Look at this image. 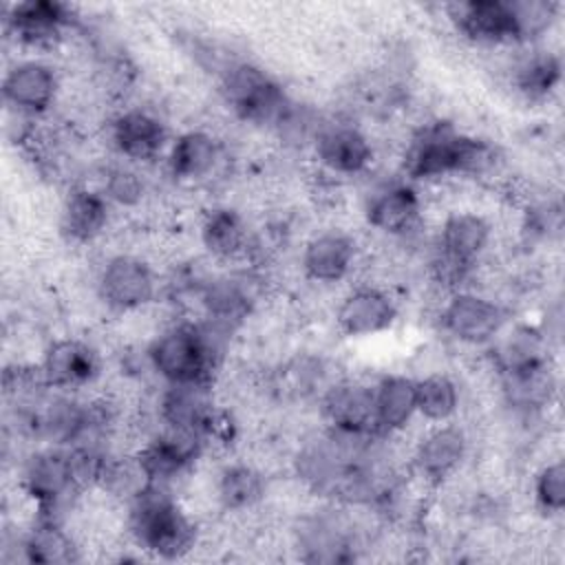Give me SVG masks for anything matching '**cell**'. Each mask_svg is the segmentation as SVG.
<instances>
[{
    "mask_svg": "<svg viewBox=\"0 0 565 565\" xmlns=\"http://www.w3.org/2000/svg\"><path fill=\"white\" fill-rule=\"evenodd\" d=\"M126 530L135 547L163 561L188 556L199 545V525L177 490L148 483L126 503Z\"/></svg>",
    "mask_w": 565,
    "mask_h": 565,
    "instance_id": "6da1fadb",
    "label": "cell"
},
{
    "mask_svg": "<svg viewBox=\"0 0 565 565\" xmlns=\"http://www.w3.org/2000/svg\"><path fill=\"white\" fill-rule=\"evenodd\" d=\"M218 95L236 119L274 132L294 104L285 86L258 64L230 60L218 73Z\"/></svg>",
    "mask_w": 565,
    "mask_h": 565,
    "instance_id": "7a4b0ae2",
    "label": "cell"
},
{
    "mask_svg": "<svg viewBox=\"0 0 565 565\" xmlns=\"http://www.w3.org/2000/svg\"><path fill=\"white\" fill-rule=\"evenodd\" d=\"M439 331L459 347L486 349L510 320L508 307L477 287L446 294L437 309Z\"/></svg>",
    "mask_w": 565,
    "mask_h": 565,
    "instance_id": "3957f363",
    "label": "cell"
},
{
    "mask_svg": "<svg viewBox=\"0 0 565 565\" xmlns=\"http://www.w3.org/2000/svg\"><path fill=\"white\" fill-rule=\"evenodd\" d=\"M20 486L35 505V516L66 521L73 501L84 494L73 477L68 448L38 446L26 455L20 468Z\"/></svg>",
    "mask_w": 565,
    "mask_h": 565,
    "instance_id": "277c9868",
    "label": "cell"
},
{
    "mask_svg": "<svg viewBox=\"0 0 565 565\" xmlns=\"http://www.w3.org/2000/svg\"><path fill=\"white\" fill-rule=\"evenodd\" d=\"M466 135L448 119L424 121L411 132L404 146L399 159L402 177L415 185L459 177Z\"/></svg>",
    "mask_w": 565,
    "mask_h": 565,
    "instance_id": "5b68a950",
    "label": "cell"
},
{
    "mask_svg": "<svg viewBox=\"0 0 565 565\" xmlns=\"http://www.w3.org/2000/svg\"><path fill=\"white\" fill-rule=\"evenodd\" d=\"M93 289L108 311L137 313L157 300L159 274L141 254L117 252L97 267Z\"/></svg>",
    "mask_w": 565,
    "mask_h": 565,
    "instance_id": "8992f818",
    "label": "cell"
},
{
    "mask_svg": "<svg viewBox=\"0 0 565 565\" xmlns=\"http://www.w3.org/2000/svg\"><path fill=\"white\" fill-rule=\"evenodd\" d=\"M501 404L521 424L545 422L558 399V371L552 355L494 373Z\"/></svg>",
    "mask_w": 565,
    "mask_h": 565,
    "instance_id": "52a82bcc",
    "label": "cell"
},
{
    "mask_svg": "<svg viewBox=\"0 0 565 565\" xmlns=\"http://www.w3.org/2000/svg\"><path fill=\"white\" fill-rule=\"evenodd\" d=\"M472 450V439L459 422L428 424L408 452V475L426 488H441L459 477Z\"/></svg>",
    "mask_w": 565,
    "mask_h": 565,
    "instance_id": "ba28073f",
    "label": "cell"
},
{
    "mask_svg": "<svg viewBox=\"0 0 565 565\" xmlns=\"http://www.w3.org/2000/svg\"><path fill=\"white\" fill-rule=\"evenodd\" d=\"M106 139L121 161L143 168L166 157L172 135L150 106H124L106 121Z\"/></svg>",
    "mask_w": 565,
    "mask_h": 565,
    "instance_id": "9c48e42d",
    "label": "cell"
},
{
    "mask_svg": "<svg viewBox=\"0 0 565 565\" xmlns=\"http://www.w3.org/2000/svg\"><path fill=\"white\" fill-rule=\"evenodd\" d=\"M366 225L388 238H415L424 223V199L415 183L393 177L375 183L364 199Z\"/></svg>",
    "mask_w": 565,
    "mask_h": 565,
    "instance_id": "30bf717a",
    "label": "cell"
},
{
    "mask_svg": "<svg viewBox=\"0 0 565 565\" xmlns=\"http://www.w3.org/2000/svg\"><path fill=\"white\" fill-rule=\"evenodd\" d=\"M309 152L324 174L340 179L362 177L375 161L369 132L351 119H324Z\"/></svg>",
    "mask_w": 565,
    "mask_h": 565,
    "instance_id": "8fae6325",
    "label": "cell"
},
{
    "mask_svg": "<svg viewBox=\"0 0 565 565\" xmlns=\"http://www.w3.org/2000/svg\"><path fill=\"white\" fill-rule=\"evenodd\" d=\"M11 38L33 51H55L71 33L79 31V18L73 7L51 0H29L11 7L7 15Z\"/></svg>",
    "mask_w": 565,
    "mask_h": 565,
    "instance_id": "7c38bea8",
    "label": "cell"
},
{
    "mask_svg": "<svg viewBox=\"0 0 565 565\" xmlns=\"http://www.w3.org/2000/svg\"><path fill=\"white\" fill-rule=\"evenodd\" d=\"M49 388L60 393H79L93 386L104 369L99 349L75 335L51 340L38 362Z\"/></svg>",
    "mask_w": 565,
    "mask_h": 565,
    "instance_id": "4fadbf2b",
    "label": "cell"
},
{
    "mask_svg": "<svg viewBox=\"0 0 565 565\" xmlns=\"http://www.w3.org/2000/svg\"><path fill=\"white\" fill-rule=\"evenodd\" d=\"M333 318L338 331L347 338H375L397 324L399 305L386 287L362 282L342 294Z\"/></svg>",
    "mask_w": 565,
    "mask_h": 565,
    "instance_id": "5bb4252c",
    "label": "cell"
},
{
    "mask_svg": "<svg viewBox=\"0 0 565 565\" xmlns=\"http://www.w3.org/2000/svg\"><path fill=\"white\" fill-rule=\"evenodd\" d=\"M62 90L60 71L40 57H24L9 66L2 77V99L20 117L46 115Z\"/></svg>",
    "mask_w": 565,
    "mask_h": 565,
    "instance_id": "9a60e30c",
    "label": "cell"
},
{
    "mask_svg": "<svg viewBox=\"0 0 565 565\" xmlns=\"http://www.w3.org/2000/svg\"><path fill=\"white\" fill-rule=\"evenodd\" d=\"M225 159V143L212 130L188 128L172 137L163 168L179 185H201L221 172Z\"/></svg>",
    "mask_w": 565,
    "mask_h": 565,
    "instance_id": "2e32d148",
    "label": "cell"
},
{
    "mask_svg": "<svg viewBox=\"0 0 565 565\" xmlns=\"http://www.w3.org/2000/svg\"><path fill=\"white\" fill-rule=\"evenodd\" d=\"M448 20L470 44L483 49H514L519 44L510 0H466L448 7Z\"/></svg>",
    "mask_w": 565,
    "mask_h": 565,
    "instance_id": "e0dca14e",
    "label": "cell"
},
{
    "mask_svg": "<svg viewBox=\"0 0 565 565\" xmlns=\"http://www.w3.org/2000/svg\"><path fill=\"white\" fill-rule=\"evenodd\" d=\"M360 260V247L353 234L340 227L313 232L300 247V271L318 287H333L351 278Z\"/></svg>",
    "mask_w": 565,
    "mask_h": 565,
    "instance_id": "ac0fdd59",
    "label": "cell"
},
{
    "mask_svg": "<svg viewBox=\"0 0 565 565\" xmlns=\"http://www.w3.org/2000/svg\"><path fill=\"white\" fill-rule=\"evenodd\" d=\"M318 413L324 428L338 433L375 435L373 382L340 375L318 397ZM380 435V433H377Z\"/></svg>",
    "mask_w": 565,
    "mask_h": 565,
    "instance_id": "d6986e66",
    "label": "cell"
},
{
    "mask_svg": "<svg viewBox=\"0 0 565 565\" xmlns=\"http://www.w3.org/2000/svg\"><path fill=\"white\" fill-rule=\"evenodd\" d=\"M216 382H179L161 384L154 404V417L159 426L196 430L210 439L212 422L218 415L214 399Z\"/></svg>",
    "mask_w": 565,
    "mask_h": 565,
    "instance_id": "ffe728a7",
    "label": "cell"
},
{
    "mask_svg": "<svg viewBox=\"0 0 565 565\" xmlns=\"http://www.w3.org/2000/svg\"><path fill=\"white\" fill-rule=\"evenodd\" d=\"M199 241L210 260L223 265H236L252 258L254 234L243 216L232 205H212L203 212L199 223Z\"/></svg>",
    "mask_w": 565,
    "mask_h": 565,
    "instance_id": "44dd1931",
    "label": "cell"
},
{
    "mask_svg": "<svg viewBox=\"0 0 565 565\" xmlns=\"http://www.w3.org/2000/svg\"><path fill=\"white\" fill-rule=\"evenodd\" d=\"M510 88L525 102H547L561 86V55L541 44L516 46L505 68Z\"/></svg>",
    "mask_w": 565,
    "mask_h": 565,
    "instance_id": "7402d4cb",
    "label": "cell"
},
{
    "mask_svg": "<svg viewBox=\"0 0 565 565\" xmlns=\"http://www.w3.org/2000/svg\"><path fill=\"white\" fill-rule=\"evenodd\" d=\"M113 210L97 185L75 183L60 207V232L73 245H90L108 230Z\"/></svg>",
    "mask_w": 565,
    "mask_h": 565,
    "instance_id": "603a6c76",
    "label": "cell"
},
{
    "mask_svg": "<svg viewBox=\"0 0 565 565\" xmlns=\"http://www.w3.org/2000/svg\"><path fill=\"white\" fill-rule=\"evenodd\" d=\"M494 238L490 218L475 210H455L444 216L433 245L446 256L479 267L488 256Z\"/></svg>",
    "mask_w": 565,
    "mask_h": 565,
    "instance_id": "cb8c5ba5",
    "label": "cell"
},
{
    "mask_svg": "<svg viewBox=\"0 0 565 565\" xmlns=\"http://www.w3.org/2000/svg\"><path fill=\"white\" fill-rule=\"evenodd\" d=\"M373 408L380 435H402L417 417L415 375L384 373L373 380Z\"/></svg>",
    "mask_w": 565,
    "mask_h": 565,
    "instance_id": "d4e9b609",
    "label": "cell"
},
{
    "mask_svg": "<svg viewBox=\"0 0 565 565\" xmlns=\"http://www.w3.org/2000/svg\"><path fill=\"white\" fill-rule=\"evenodd\" d=\"M18 547L26 563L66 565L79 561V543L62 519L35 516L31 527L20 536Z\"/></svg>",
    "mask_w": 565,
    "mask_h": 565,
    "instance_id": "484cf974",
    "label": "cell"
},
{
    "mask_svg": "<svg viewBox=\"0 0 565 565\" xmlns=\"http://www.w3.org/2000/svg\"><path fill=\"white\" fill-rule=\"evenodd\" d=\"M267 477L249 461L225 463L214 481V499L223 512L243 514L252 512L265 501Z\"/></svg>",
    "mask_w": 565,
    "mask_h": 565,
    "instance_id": "4316f807",
    "label": "cell"
},
{
    "mask_svg": "<svg viewBox=\"0 0 565 565\" xmlns=\"http://www.w3.org/2000/svg\"><path fill=\"white\" fill-rule=\"evenodd\" d=\"M417 417L426 424L452 422L461 408V384L446 369L415 375Z\"/></svg>",
    "mask_w": 565,
    "mask_h": 565,
    "instance_id": "83f0119b",
    "label": "cell"
},
{
    "mask_svg": "<svg viewBox=\"0 0 565 565\" xmlns=\"http://www.w3.org/2000/svg\"><path fill=\"white\" fill-rule=\"evenodd\" d=\"M113 207L132 210L139 207L148 194V181L139 166L128 161H110L99 168V181L95 183Z\"/></svg>",
    "mask_w": 565,
    "mask_h": 565,
    "instance_id": "f1b7e54d",
    "label": "cell"
},
{
    "mask_svg": "<svg viewBox=\"0 0 565 565\" xmlns=\"http://www.w3.org/2000/svg\"><path fill=\"white\" fill-rule=\"evenodd\" d=\"M532 503L545 516H561L565 510V463L561 457L545 459L532 475Z\"/></svg>",
    "mask_w": 565,
    "mask_h": 565,
    "instance_id": "f546056e",
    "label": "cell"
},
{
    "mask_svg": "<svg viewBox=\"0 0 565 565\" xmlns=\"http://www.w3.org/2000/svg\"><path fill=\"white\" fill-rule=\"evenodd\" d=\"M519 44H541V40L554 29L558 22L561 4L552 0H510Z\"/></svg>",
    "mask_w": 565,
    "mask_h": 565,
    "instance_id": "4dcf8cb0",
    "label": "cell"
}]
</instances>
